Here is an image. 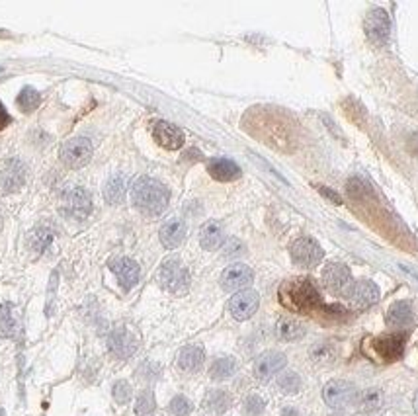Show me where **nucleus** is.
Returning <instances> with one entry per match:
<instances>
[{"instance_id":"f257e3e1","label":"nucleus","mask_w":418,"mask_h":416,"mask_svg":"<svg viewBox=\"0 0 418 416\" xmlns=\"http://www.w3.org/2000/svg\"><path fill=\"white\" fill-rule=\"evenodd\" d=\"M280 303L293 313H311L323 307L319 289L307 278L287 280L280 285Z\"/></svg>"},{"instance_id":"f03ea898","label":"nucleus","mask_w":418,"mask_h":416,"mask_svg":"<svg viewBox=\"0 0 418 416\" xmlns=\"http://www.w3.org/2000/svg\"><path fill=\"white\" fill-rule=\"evenodd\" d=\"M168 190L155 178L143 176L131 188V202L145 215H161L168 205Z\"/></svg>"},{"instance_id":"7ed1b4c3","label":"nucleus","mask_w":418,"mask_h":416,"mask_svg":"<svg viewBox=\"0 0 418 416\" xmlns=\"http://www.w3.org/2000/svg\"><path fill=\"white\" fill-rule=\"evenodd\" d=\"M63 205L61 211L70 217V219H86L90 211H92V198L90 194L81 186H68L63 192Z\"/></svg>"},{"instance_id":"20e7f679","label":"nucleus","mask_w":418,"mask_h":416,"mask_svg":"<svg viewBox=\"0 0 418 416\" xmlns=\"http://www.w3.org/2000/svg\"><path fill=\"white\" fill-rule=\"evenodd\" d=\"M159 282L170 294H184V291H188L190 287L188 270L184 268V264L180 260L170 258V260H166L161 266Z\"/></svg>"},{"instance_id":"39448f33","label":"nucleus","mask_w":418,"mask_h":416,"mask_svg":"<svg viewBox=\"0 0 418 416\" xmlns=\"http://www.w3.org/2000/svg\"><path fill=\"white\" fill-rule=\"evenodd\" d=\"M92 159V143L86 137H75L61 148V161L68 168H82Z\"/></svg>"},{"instance_id":"423d86ee","label":"nucleus","mask_w":418,"mask_h":416,"mask_svg":"<svg viewBox=\"0 0 418 416\" xmlns=\"http://www.w3.org/2000/svg\"><path fill=\"white\" fill-rule=\"evenodd\" d=\"M26 182V166L20 159H6L0 162V192L12 194Z\"/></svg>"},{"instance_id":"0eeeda50","label":"nucleus","mask_w":418,"mask_h":416,"mask_svg":"<svg viewBox=\"0 0 418 416\" xmlns=\"http://www.w3.org/2000/svg\"><path fill=\"white\" fill-rule=\"evenodd\" d=\"M323 397L328 406L332 408H346L348 404L358 401V393L354 389V385L342 379H335L330 383H326L323 389Z\"/></svg>"},{"instance_id":"6e6552de","label":"nucleus","mask_w":418,"mask_h":416,"mask_svg":"<svg viewBox=\"0 0 418 416\" xmlns=\"http://www.w3.org/2000/svg\"><path fill=\"white\" fill-rule=\"evenodd\" d=\"M364 26L367 38L374 43H378V45L387 43L389 34H391V20H389V14L383 8H374L371 12H367Z\"/></svg>"},{"instance_id":"1a4fd4ad","label":"nucleus","mask_w":418,"mask_h":416,"mask_svg":"<svg viewBox=\"0 0 418 416\" xmlns=\"http://www.w3.org/2000/svg\"><path fill=\"white\" fill-rule=\"evenodd\" d=\"M291 260L296 262L297 266H303V268H313L317 266L321 260H323V248L313 241V239H297L291 248Z\"/></svg>"},{"instance_id":"9d476101","label":"nucleus","mask_w":418,"mask_h":416,"mask_svg":"<svg viewBox=\"0 0 418 416\" xmlns=\"http://www.w3.org/2000/svg\"><path fill=\"white\" fill-rule=\"evenodd\" d=\"M405 335H383L371 342V348L381 362H397L405 352Z\"/></svg>"},{"instance_id":"9b49d317","label":"nucleus","mask_w":418,"mask_h":416,"mask_svg":"<svg viewBox=\"0 0 418 416\" xmlns=\"http://www.w3.org/2000/svg\"><path fill=\"white\" fill-rule=\"evenodd\" d=\"M344 296L348 297L350 305L354 309H365L374 303H378L379 287L369 280H360V282L350 283Z\"/></svg>"},{"instance_id":"f8f14e48","label":"nucleus","mask_w":418,"mask_h":416,"mask_svg":"<svg viewBox=\"0 0 418 416\" xmlns=\"http://www.w3.org/2000/svg\"><path fill=\"white\" fill-rule=\"evenodd\" d=\"M258 305H260V297H258L257 291L244 289V291H239L231 297L229 311L237 321H246L257 313Z\"/></svg>"},{"instance_id":"ddd939ff","label":"nucleus","mask_w":418,"mask_h":416,"mask_svg":"<svg viewBox=\"0 0 418 416\" xmlns=\"http://www.w3.org/2000/svg\"><path fill=\"white\" fill-rule=\"evenodd\" d=\"M254 280V272L244 264H233L221 274V285L225 291H239L248 287Z\"/></svg>"},{"instance_id":"4468645a","label":"nucleus","mask_w":418,"mask_h":416,"mask_svg":"<svg viewBox=\"0 0 418 416\" xmlns=\"http://www.w3.org/2000/svg\"><path fill=\"white\" fill-rule=\"evenodd\" d=\"M323 282L332 294H346V289L350 287V270L340 262H332L324 268Z\"/></svg>"},{"instance_id":"2eb2a0df","label":"nucleus","mask_w":418,"mask_h":416,"mask_svg":"<svg viewBox=\"0 0 418 416\" xmlns=\"http://www.w3.org/2000/svg\"><path fill=\"white\" fill-rule=\"evenodd\" d=\"M153 137L161 147L168 148V151H176L184 145V133L168 121H157L153 125Z\"/></svg>"},{"instance_id":"dca6fc26","label":"nucleus","mask_w":418,"mask_h":416,"mask_svg":"<svg viewBox=\"0 0 418 416\" xmlns=\"http://www.w3.org/2000/svg\"><path fill=\"white\" fill-rule=\"evenodd\" d=\"M109 352L116 356V358H129L133 356L137 350V338L127 328H116L108 340Z\"/></svg>"},{"instance_id":"f3484780","label":"nucleus","mask_w":418,"mask_h":416,"mask_svg":"<svg viewBox=\"0 0 418 416\" xmlns=\"http://www.w3.org/2000/svg\"><path fill=\"white\" fill-rule=\"evenodd\" d=\"M285 367V356L280 352H266L254 363V376L260 381H268Z\"/></svg>"},{"instance_id":"a211bd4d","label":"nucleus","mask_w":418,"mask_h":416,"mask_svg":"<svg viewBox=\"0 0 418 416\" xmlns=\"http://www.w3.org/2000/svg\"><path fill=\"white\" fill-rule=\"evenodd\" d=\"M112 272L118 276V280L123 285V289H131L137 282H139V276H141V270L139 264L131 258H118L109 264Z\"/></svg>"},{"instance_id":"6ab92c4d","label":"nucleus","mask_w":418,"mask_h":416,"mask_svg":"<svg viewBox=\"0 0 418 416\" xmlns=\"http://www.w3.org/2000/svg\"><path fill=\"white\" fill-rule=\"evenodd\" d=\"M186 233H188V229H186V223L182 219H170L161 227L159 237H161V242L166 248H176V246H180L184 242Z\"/></svg>"},{"instance_id":"aec40b11","label":"nucleus","mask_w":418,"mask_h":416,"mask_svg":"<svg viewBox=\"0 0 418 416\" xmlns=\"http://www.w3.org/2000/svg\"><path fill=\"white\" fill-rule=\"evenodd\" d=\"M207 170L211 178H215L219 182H233L241 178V166L237 162L229 161V159H213L207 164Z\"/></svg>"},{"instance_id":"412c9836","label":"nucleus","mask_w":418,"mask_h":416,"mask_svg":"<svg viewBox=\"0 0 418 416\" xmlns=\"http://www.w3.org/2000/svg\"><path fill=\"white\" fill-rule=\"evenodd\" d=\"M387 324L393 328H405L408 324H413L415 321V313L408 301H397L393 303L389 311H387Z\"/></svg>"},{"instance_id":"4be33fe9","label":"nucleus","mask_w":418,"mask_h":416,"mask_svg":"<svg viewBox=\"0 0 418 416\" xmlns=\"http://www.w3.org/2000/svg\"><path fill=\"white\" fill-rule=\"evenodd\" d=\"M223 239H225V233H223L221 223H217V221L205 223L200 231V244H202L203 250H215L221 246Z\"/></svg>"},{"instance_id":"5701e85b","label":"nucleus","mask_w":418,"mask_h":416,"mask_svg":"<svg viewBox=\"0 0 418 416\" xmlns=\"http://www.w3.org/2000/svg\"><path fill=\"white\" fill-rule=\"evenodd\" d=\"M203 360H205V354L200 346H186L178 354V365L184 372H198L203 365Z\"/></svg>"},{"instance_id":"b1692460","label":"nucleus","mask_w":418,"mask_h":416,"mask_svg":"<svg viewBox=\"0 0 418 416\" xmlns=\"http://www.w3.org/2000/svg\"><path fill=\"white\" fill-rule=\"evenodd\" d=\"M276 333H278L280 340L291 342V340H299L301 336L305 335V326L296 319H291V317H283L276 324Z\"/></svg>"},{"instance_id":"393cba45","label":"nucleus","mask_w":418,"mask_h":416,"mask_svg":"<svg viewBox=\"0 0 418 416\" xmlns=\"http://www.w3.org/2000/svg\"><path fill=\"white\" fill-rule=\"evenodd\" d=\"M18 335V319L14 315V307L10 303L0 305V336L14 338Z\"/></svg>"},{"instance_id":"a878e982","label":"nucleus","mask_w":418,"mask_h":416,"mask_svg":"<svg viewBox=\"0 0 418 416\" xmlns=\"http://www.w3.org/2000/svg\"><path fill=\"white\" fill-rule=\"evenodd\" d=\"M125 198V178L120 174L112 176L104 188V200L112 205H118Z\"/></svg>"},{"instance_id":"bb28decb","label":"nucleus","mask_w":418,"mask_h":416,"mask_svg":"<svg viewBox=\"0 0 418 416\" xmlns=\"http://www.w3.org/2000/svg\"><path fill=\"white\" fill-rule=\"evenodd\" d=\"M205 406H207L209 411L217 413V415H223L231 406V395L221 389L209 391L207 397H205Z\"/></svg>"},{"instance_id":"cd10ccee","label":"nucleus","mask_w":418,"mask_h":416,"mask_svg":"<svg viewBox=\"0 0 418 416\" xmlns=\"http://www.w3.org/2000/svg\"><path fill=\"white\" fill-rule=\"evenodd\" d=\"M237 369V363L233 358H219L213 362L211 369H209V376L215 381H223V379H229Z\"/></svg>"},{"instance_id":"c85d7f7f","label":"nucleus","mask_w":418,"mask_h":416,"mask_svg":"<svg viewBox=\"0 0 418 416\" xmlns=\"http://www.w3.org/2000/svg\"><path fill=\"white\" fill-rule=\"evenodd\" d=\"M16 102H18V106L22 107L26 114H29V112H34L36 107L40 106V102H41L40 92H38V90H34L31 86H26V88H22V92L18 94Z\"/></svg>"},{"instance_id":"c756f323","label":"nucleus","mask_w":418,"mask_h":416,"mask_svg":"<svg viewBox=\"0 0 418 416\" xmlns=\"http://www.w3.org/2000/svg\"><path fill=\"white\" fill-rule=\"evenodd\" d=\"M358 403L364 411H378L379 406L383 404V395L379 389H365L360 397Z\"/></svg>"},{"instance_id":"7c9ffc66","label":"nucleus","mask_w":418,"mask_h":416,"mask_svg":"<svg viewBox=\"0 0 418 416\" xmlns=\"http://www.w3.org/2000/svg\"><path fill=\"white\" fill-rule=\"evenodd\" d=\"M278 387L282 389L285 395H293L297 391L301 389V377L297 376L296 372H285L283 376L278 379Z\"/></svg>"},{"instance_id":"2f4dec72","label":"nucleus","mask_w":418,"mask_h":416,"mask_svg":"<svg viewBox=\"0 0 418 416\" xmlns=\"http://www.w3.org/2000/svg\"><path fill=\"white\" fill-rule=\"evenodd\" d=\"M155 406H157V403H155V395H153V391H141V395L137 397V403H135V413L139 416H148L153 411H155Z\"/></svg>"},{"instance_id":"473e14b6","label":"nucleus","mask_w":418,"mask_h":416,"mask_svg":"<svg viewBox=\"0 0 418 416\" xmlns=\"http://www.w3.org/2000/svg\"><path fill=\"white\" fill-rule=\"evenodd\" d=\"M49 241H51V231H47V229H38V231L31 233L29 244H31L38 252H41V250L49 244Z\"/></svg>"},{"instance_id":"72a5a7b5","label":"nucleus","mask_w":418,"mask_h":416,"mask_svg":"<svg viewBox=\"0 0 418 416\" xmlns=\"http://www.w3.org/2000/svg\"><path fill=\"white\" fill-rule=\"evenodd\" d=\"M170 413L174 416H188L192 413V403H190L186 397L178 395L170 401Z\"/></svg>"},{"instance_id":"f704fd0d","label":"nucleus","mask_w":418,"mask_h":416,"mask_svg":"<svg viewBox=\"0 0 418 416\" xmlns=\"http://www.w3.org/2000/svg\"><path fill=\"white\" fill-rule=\"evenodd\" d=\"M114 399H116V403L120 404L129 403L131 401V385L127 381H118L114 385Z\"/></svg>"},{"instance_id":"c9c22d12","label":"nucleus","mask_w":418,"mask_h":416,"mask_svg":"<svg viewBox=\"0 0 418 416\" xmlns=\"http://www.w3.org/2000/svg\"><path fill=\"white\" fill-rule=\"evenodd\" d=\"M264 406H266L264 399H260L258 395H250V397L244 401V413L248 416H258L264 413Z\"/></svg>"},{"instance_id":"e433bc0d","label":"nucleus","mask_w":418,"mask_h":416,"mask_svg":"<svg viewBox=\"0 0 418 416\" xmlns=\"http://www.w3.org/2000/svg\"><path fill=\"white\" fill-rule=\"evenodd\" d=\"M244 252V246L241 244L239 241H235V239H231L229 242H227V246H225V256H239Z\"/></svg>"},{"instance_id":"4c0bfd02","label":"nucleus","mask_w":418,"mask_h":416,"mask_svg":"<svg viewBox=\"0 0 418 416\" xmlns=\"http://www.w3.org/2000/svg\"><path fill=\"white\" fill-rule=\"evenodd\" d=\"M319 192L323 194L324 198H328V200H330L332 203H337V205H340V203H342V198L338 196L337 192H332L330 188H324V186H321V188H319Z\"/></svg>"},{"instance_id":"58836bf2","label":"nucleus","mask_w":418,"mask_h":416,"mask_svg":"<svg viewBox=\"0 0 418 416\" xmlns=\"http://www.w3.org/2000/svg\"><path fill=\"white\" fill-rule=\"evenodd\" d=\"M12 121V118H10V114L6 112V107L2 106V102H0V131L8 125Z\"/></svg>"},{"instance_id":"ea45409f","label":"nucleus","mask_w":418,"mask_h":416,"mask_svg":"<svg viewBox=\"0 0 418 416\" xmlns=\"http://www.w3.org/2000/svg\"><path fill=\"white\" fill-rule=\"evenodd\" d=\"M282 416H299V413H297L296 408L287 406V408H283V411H282Z\"/></svg>"},{"instance_id":"a19ab883","label":"nucleus","mask_w":418,"mask_h":416,"mask_svg":"<svg viewBox=\"0 0 418 416\" xmlns=\"http://www.w3.org/2000/svg\"><path fill=\"white\" fill-rule=\"evenodd\" d=\"M415 411L418 413V391H417V395H415Z\"/></svg>"}]
</instances>
